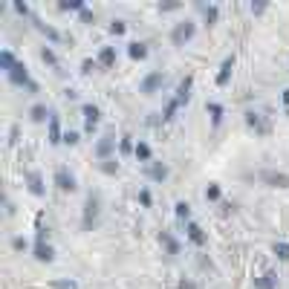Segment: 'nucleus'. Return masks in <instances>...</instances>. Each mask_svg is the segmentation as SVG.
<instances>
[{
	"mask_svg": "<svg viewBox=\"0 0 289 289\" xmlns=\"http://www.w3.org/2000/svg\"><path fill=\"white\" fill-rule=\"evenodd\" d=\"M32 119H35V122H44V119H46V107H41V104L32 107Z\"/></svg>",
	"mask_w": 289,
	"mask_h": 289,
	"instance_id": "27",
	"label": "nucleus"
},
{
	"mask_svg": "<svg viewBox=\"0 0 289 289\" xmlns=\"http://www.w3.org/2000/svg\"><path fill=\"white\" fill-rule=\"evenodd\" d=\"M208 110L214 113V122H220V113H223V107H220V104H208Z\"/></svg>",
	"mask_w": 289,
	"mask_h": 289,
	"instance_id": "32",
	"label": "nucleus"
},
{
	"mask_svg": "<svg viewBox=\"0 0 289 289\" xmlns=\"http://www.w3.org/2000/svg\"><path fill=\"white\" fill-rule=\"evenodd\" d=\"M194 35V23H188V20H185V23H180V26L174 29V44H185V41H188V38Z\"/></svg>",
	"mask_w": 289,
	"mask_h": 289,
	"instance_id": "2",
	"label": "nucleus"
},
{
	"mask_svg": "<svg viewBox=\"0 0 289 289\" xmlns=\"http://www.w3.org/2000/svg\"><path fill=\"white\" fill-rule=\"evenodd\" d=\"M84 116H87V130H93L96 122H99V110L93 107V104H84Z\"/></svg>",
	"mask_w": 289,
	"mask_h": 289,
	"instance_id": "9",
	"label": "nucleus"
},
{
	"mask_svg": "<svg viewBox=\"0 0 289 289\" xmlns=\"http://www.w3.org/2000/svg\"><path fill=\"white\" fill-rule=\"evenodd\" d=\"M61 9H81L84 12V3L81 0H70V3H61Z\"/></svg>",
	"mask_w": 289,
	"mask_h": 289,
	"instance_id": "28",
	"label": "nucleus"
},
{
	"mask_svg": "<svg viewBox=\"0 0 289 289\" xmlns=\"http://www.w3.org/2000/svg\"><path fill=\"white\" fill-rule=\"evenodd\" d=\"M35 257H38V261H52V249H49L44 240H38V246H35Z\"/></svg>",
	"mask_w": 289,
	"mask_h": 289,
	"instance_id": "7",
	"label": "nucleus"
},
{
	"mask_svg": "<svg viewBox=\"0 0 289 289\" xmlns=\"http://www.w3.org/2000/svg\"><path fill=\"white\" fill-rule=\"evenodd\" d=\"M188 90H191V78H185V81L180 84V93H177V104H182V101H188Z\"/></svg>",
	"mask_w": 289,
	"mask_h": 289,
	"instance_id": "12",
	"label": "nucleus"
},
{
	"mask_svg": "<svg viewBox=\"0 0 289 289\" xmlns=\"http://www.w3.org/2000/svg\"><path fill=\"white\" fill-rule=\"evenodd\" d=\"M41 58H44L46 64H52V67H58V61H55V55L49 52V49H44V52H41Z\"/></svg>",
	"mask_w": 289,
	"mask_h": 289,
	"instance_id": "31",
	"label": "nucleus"
},
{
	"mask_svg": "<svg viewBox=\"0 0 289 289\" xmlns=\"http://www.w3.org/2000/svg\"><path fill=\"white\" fill-rule=\"evenodd\" d=\"M64 142H67V144H75V142H78V133H75V130H67V133H64Z\"/></svg>",
	"mask_w": 289,
	"mask_h": 289,
	"instance_id": "29",
	"label": "nucleus"
},
{
	"mask_svg": "<svg viewBox=\"0 0 289 289\" xmlns=\"http://www.w3.org/2000/svg\"><path fill=\"white\" fill-rule=\"evenodd\" d=\"M263 180L278 182V185H289V177H283V174H263Z\"/></svg>",
	"mask_w": 289,
	"mask_h": 289,
	"instance_id": "17",
	"label": "nucleus"
},
{
	"mask_svg": "<svg viewBox=\"0 0 289 289\" xmlns=\"http://www.w3.org/2000/svg\"><path fill=\"white\" fill-rule=\"evenodd\" d=\"M38 29H41V32H44L46 38H52V41H58V38H61V35H58V32H55L52 26H46V23H38Z\"/></svg>",
	"mask_w": 289,
	"mask_h": 289,
	"instance_id": "23",
	"label": "nucleus"
},
{
	"mask_svg": "<svg viewBox=\"0 0 289 289\" xmlns=\"http://www.w3.org/2000/svg\"><path fill=\"white\" fill-rule=\"evenodd\" d=\"M136 156H139V159H151V148H148V144H136Z\"/></svg>",
	"mask_w": 289,
	"mask_h": 289,
	"instance_id": "22",
	"label": "nucleus"
},
{
	"mask_svg": "<svg viewBox=\"0 0 289 289\" xmlns=\"http://www.w3.org/2000/svg\"><path fill=\"white\" fill-rule=\"evenodd\" d=\"M151 177H154V180H165V177H168V168H165V165H159V162H156L154 168H151Z\"/></svg>",
	"mask_w": 289,
	"mask_h": 289,
	"instance_id": "18",
	"label": "nucleus"
},
{
	"mask_svg": "<svg viewBox=\"0 0 289 289\" xmlns=\"http://www.w3.org/2000/svg\"><path fill=\"white\" fill-rule=\"evenodd\" d=\"M99 61H101V64H104V67H110V64L116 61V55H113V49H104V52H101V55H99Z\"/></svg>",
	"mask_w": 289,
	"mask_h": 289,
	"instance_id": "21",
	"label": "nucleus"
},
{
	"mask_svg": "<svg viewBox=\"0 0 289 289\" xmlns=\"http://www.w3.org/2000/svg\"><path fill=\"white\" fill-rule=\"evenodd\" d=\"M9 81H12V84H18V87H29V90H38L35 81H29V72H26V67H23V64H15V67L9 70Z\"/></svg>",
	"mask_w": 289,
	"mask_h": 289,
	"instance_id": "1",
	"label": "nucleus"
},
{
	"mask_svg": "<svg viewBox=\"0 0 289 289\" xmlns=\"http://www.w3.org/2000/svg\"><path fill=\"white\" fill-rule=\"evenodd\" d=\"M144 55H148V49L142 44H130V58H144Z\"/></svg>",
	"mask_w": 289,
	"mask_h": 289,
	"instance_id": "19",
	"label": "nucleus"
},
{
	"mask_svg": "<svg viewBox=\"0 0 289 289\" xmlns=\"http://www.w3.org/2000/svg\"><path fill=\"white\" fill-rule=\"evenodd\" d=\"M206 197L208 199H220V188H214V185H211V188L206 191Z\"/></svg>",
	"mask_w": 289,
	"mask_h": 289,
	"instance_id": "33",
	"label": "nucleus"
},
{
	"mask_svg": "<svg viewBox=\"0 0 289 289\" xmlns=\"http://www.w3.org/2000/svg\"><path fill=\"white\" fill-rule=\"evenodd\" d=\"M110 32H113V35H122V32H125V23H119V20H116V23L110 26Z\"/></svg>",
	"mask_w": 289,
	"mask_h": 289,
	"instance_id": "34",
	"label": "nucleus"
},
{
	"mask_svg": "<svg viewBox=\"0 0 289 289\" xmlns=\"http://www.w3.org/2000/svg\"><path fill=\"white\" fill-rule=\"evenodd\" d=\"M246 122H249V127H254L257 133H266V130H269V127L261 122V116H257V113H249V116H246Z\"/></svg>",
	"mask_w": 289,
	"mask_h": 289,
	"instance_id": "10",
	"label": "nucleus"
},
{
	"mask_svg": "<svg viewBox=\"0 0 289 289\" xmlns=\"http://www.w3.org/2000/svg\"><path fill=\"white\" fill-rule=\"evenodd\" d=\"M188 235H191V240H194L197 246H203V243H206V235H203V232H199V226H194V223L188 226Z\"/></svg>",
	"mask_w": 289,
	"mask_h": 289,
	"instance_id": "14",
	"label": "nucleus"
},
{
	"mask_svg": "<svg viewBox=\"0 0 289 289\" xmlns=\"http://www.w3.org/2000/svg\"><path fill=\"white\" fill-rule=\"evenodd\" d=\"M162 243L168 246V252H171V254L180 252V249H177V243H174V237H171V235H165V232H162Z\"/></svg>",
	"mask_w": 289,
	"mask_h": 289,
	"instance_id": "24",
	"label": "nucleus"
},
{
	"mask_svg": "<svg viewBox=\"0 0 289 289\" xmlns=\"http://www.w3.org/2000/svg\"><path fill=\"white\" fill-rule=\"evenodd\" d=\"M159 84H162V72H154V75H148L142 81V93H154Z\"/></svg>",
	"mask_w": 289,
	"mask_h": 289,
	"instance_id": "4",
	"label": "nucleus"
},
{
	"mask_svg": "<svg viewBox=\"0 0 289 289\" xmlns=\"http://www.w3.org/2000/svg\"><path fill=\"white\" fill-rule=\"evenodd\" d=\"M283 101H286V104H289V90H286V93H283Z\"/></svg>",
	"mask_w": 289,
	"mask_h": 289,
	"instance_id": "36",
	"label": "nucleus"
},
{
	"mask_svg": "<svg viewBox=\"0 0 289 289\" xmlns=\"http://www.w3.org/2000/svg\"><path fill=\"white\" fill-rule=\"evenodd\" d=\"M257 286H261V289H278V278H275V272H269L266 278L257 280Z\"/></svg>",
	"mask_w": 289,
	"mask_h": 289,
	"instance_id": "11",
	"label": "nucleus"
},
{
	"mask_svg": "<svg viewBox=\"0 0 289 289\" xmlns=\"http://www.w3.org/2000/svg\"><path fill=\"white\" fill-rule=\"evenodd\" d=\"M110 151H113V139H110V136H104V139H101V142L96 144V154H99L101 159H107Z\"/></svg>",
	"mask_w": 289,
	"mask_h": 289,
	"instance_id": "5",
	"label": "nucleus"
},
{
	"mask_svg": "<svg viewBox=\"0 0 289 289\" xmlns=\"http://www.w3.org/2000/svg\"><path fill=\"white\" fill-rule=\"evenodd\" d=\"M232 64H235V58H226V61H223V70H220V75H217V84H220V87L228 81V75H232Z\"/></svg>",
	"mask_w": 289,
	"mask_h": 289,
	"instance_id": "8",
	"label": "nucleus"
},
{
	"mask_svg": "<svg viewBox=\"0 0 289 289\" xmlns=\"http://www.w3.org/2000/svg\"><path fill=\"white\" fill-rule=\"evenodd\" d=\"M0 67H3V70H6V72H9L12 67H15V58H12V52H6V49L0 52Z\"/></svg>",
	"mask_w": 289,
	"mask_h": 289,
	"instance_id": "16",
	"label": "nucleus"
},
{
	"mask_svg": "<svg viewBox=\"0 0 289 289\" xmlns=\"http://www.w3.org/2000/svg\"><path fill=\"white\" fill-rule=\"evenodd\" d=\"M101 171H104V174H116V162H113V159H104Z\"/></svg>",
	"mask_w": 289,
	"mask_h": 289,
	"instance_id": "30",
	"label": "nucleus"
},
{
	"mask_svg": "<svg viewBox=\"0 0 289 289\" xmlns=\"http://www.w3.org/2000/svg\"><path fill=\"white\" fill-rule=\"evenodd\" d=\"M29 191H32V194H44V185H41V177H38V174H29Z\"/></svg>",
	"mask_w": 289,
	"mask_h": 289,
	"instance_id": "15",
	"label": "nucleus"
},
{
	"mask_svg": "<svg viewBox=\"0 0 289 289\" xmlns=\"http://www.w3.org/2000/svg\"><path fill=\"white\" fill-rule=\"evenodd\" d=\"M180 289H197V286H194L191 280H182V283H180Z\"/></svg>",
	"mask_w": 289,
	"mask_h": 289,
	"instance_id": "35",
	"label": "nucleus"
},
{
	"mask_svg": "<svg viewBox=\"0 0 289 289\" xmlns=\"http://www.w3.org/2000/svg\"><path fill=\"white\" fill-rule=\"evenodd\" d=\"M52 289H78V286H75V280H55Z\"/></svg>",
	"mask_w": 289,
	"mask_h": 289,
	"instance_id": "25",
	"label": "nucleus"
},
{
	"mask_svg": "<svg viewBox=\"0 0 289 289\" xmlns=\"http://www.w3.org/2000/svg\"><path fill=\"white\" fill-rule=\"evenodd\" d=\"M275 254H278L280 261H289V243H278L275 246Z\"/></svg>",
	"mask_w": 289,
	"mask_h": 289,
	"instance_id": "20",
	"label": "nucleus"
},
{
	"mask_svg": "<svg viewBox=\"0 0 289 289\" xmlns=\"http://www.w3.org/2000/svg\"><path fill=\"white\" fill-rule=\"evenodd\" d=\"M96 211H99V199L90 197L87 199V217H84V226H90L93 220H96Z\"/></svg>",
	"mask_w": 289,
	"mask_h": 289,
	"instance_id": "6",
	"label": "nucleus"
},
{
	"mask_svg": "<svg viewBox=\"0 0 289 289\" xmlns=\"http://www.w3.org/2000/svg\"><path fill=\"white\" fill-rule=\"evenodd\" d=\"M55 182H58V188H61V191H72V188H75V180H72V174H67L64 168L55 174Z\"/></svg>",
	"mask_w": 289,
	"mask_h": 289,
	"instance_id": "3",
	"label": "nucleus"
},
{
	"mask_svg": "<svg viewBox=\"0 0 289 289\" xmlns=\"http://www.w3.org/2000/svg\"><path fill=\"white\" fill-rule=\"evenodd\" d=\"M177 217H180V220H188V217H191V208L185 206V203H180V206H177Z\"/></svg>",
	"mask_w": 289,
	"mask_h": 289,
	"instance_id": "26",
	"label": "nucleus"
},
{
	"mask_svg": "<svg viewBox=\"0 0 289 289\" xmlns=\"http://www.w3.org/2000/svg\"><path fill=\"white\" fill-rule=\"evenodd\" d=\"M49 142H61V127H58V119H49Z\"/></svg>",
	"mask_w": 289,
	"mask_h": 289,
	"instance_id": "13",
	"label": "nucleus"
}]
</instances>
